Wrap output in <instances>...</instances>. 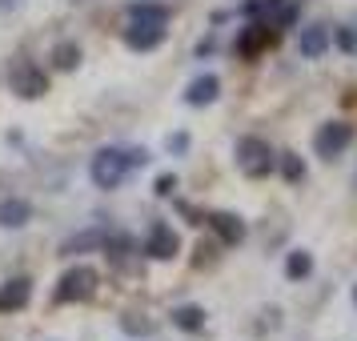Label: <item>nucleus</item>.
Masks as SVG:
<instances>
[{"mask_svg": "<svg viewBox=\"0 0 357 341\" xmlns=\"http://www.w3.org/2000/svg\"><path fill=\"white\" fill-rule=\"evenodd\" d=\"M129 165H132V169H145L149 153H145V149H129Z\"/></svg>", "mask_w": 357, "mask_h": 341, "instance_id": "obj_25", "label": "nucleus"}, {"mask_svg": "<svg viewBox=\"0 0 357 341\" xmlns=\"http://www.w3.org/2000/svg\"><path fill=\"white\" fill-rule=\"evenodd\" d=\"M173 189H177V173H161V177L153 181V193L157 197H169Z\"/></svg>", "mask_w": 357, "mask_h": 341, "instance_id": "obj_23", "label": "nucleus"}, {"mask_svg": "<svg viewBox=\"0 0 357 341\" xmlns=\"http://www.w3.org/2000/svg\"><path fill=\"white\" fill-rule=\"evenodd\" d=\"M233 161H237V169H241L249 181H261V177H269L277 169V153L269 149V141L265 137H241L237 145H233Z\"/></svg>", "mask_w": 357, "mask_h": 341, "instance_id": "obj_1", "label": "nucleus"}, {"mask_svg": "<svg viewBox=\"0 0 357 341\" xmlns=\"http://www.w3.org/2000/svg\"><path fill=\"white\" fill-rule=\"evenodd\" d=\"M354 305H357V285H354Z\"/></svg>", "mask_w": 357, "mask_h": 341, "instance_id": "obj_27", "label": "nucleus"}, {"mask_svg": "<svg viewBox=\"0 0 357 341\" xmlns=\"http://www.w3.org/2000/svg\"><path fill=\"white\" fill-rule=\"evenodd\" d=\"M100 245H105V229H89V233L61 245V253H84V249H100Z\"/></svg>", "mask_w": 357, "mask_h": 341, "instance_id": "obj_20", "label": "nucleus"}, {"mask_svg": "<svg viewBox=\"0 0 357 341\" xmlns=\"http://www.w3.org/2000/svg\"><path fill=\"white\" fill-rule=\"evenodd\" d=\"M205 225L217 233V241H221V245H241L245 233H249V225H245L241 217H237V213H225V209L205 213Z\"/></svg>", "mask_w": 357, "mask_h": 341, "instance_id": "obj_10", "label": "nucleus"}, {"mask_svg": "<svg viewBox=\"0 0 357 341\" xmlns=\"http://www.w3.org/2000/svg\"><path fill=\"white\" fill-rule=\"evenodd\" d=\"M349 145H354V125H349V121H325V125H317V132H313V153H317L321 161L345 157Z\"/></svg>", "mask_w": 357, "mask_h": 341, "instance_id": "obj_4", "label": "nucleus"}, {"mask_svg": "<svg viewBox=\"0 0 357 341\" xmlns=\"http://www.w3.org/2000/svg\"><path fill=\"white\" fill-rule=\"evenodd\" d=\"M277 169H281V177L289 181V185H301V181L309 177V165L301 153H293V149H285V153H277Z\"/></svg>", "mask_w": 357, "mask_h": 341, "instance_id": "obj_14", "label": "nucleus"}, {"mask_svg": "<svg viewBox=\"0 0 357 341\" xmlns=\"http://www.w3.org/2000/svg\"><path fill=\"white\" fill-rule=\"evenodd\" d=\"M169 317H173V325H177L181 333H201L205 329V309L201 305H177Z\"/></svg>", "mask_w": 357, "mask_h": 341, "instance_id": "obj_17", "label": "nucleus"}, {"mask_svg": "<svg viewBox=\"0 0 357 341\" xmlns=\"http://www.w3.org/2000/svg\"><path fill=\"white\" fill-rule=\"evenodd\" d=\"M141 253L149 261H173L181 253V237L173 225H165V221H153L145 233V245H141Z\"/></svg>", "mask_w": 357, "mask_h": 341, "instance_id": "obj_6", "label": "nucleus"}, {"mask_svg": "<svg viewBox=\"0 0 357 341\" xmlns=\"http://www.w3.org/2000/svg\"><path fill=\"white\" fill-rule=\"evenodd\" d=\"M8 89H13L20 100H40L49 93V77H45V68H36L33 61H13V68H8Z\"/></svg>", "mask_w": 357, "mask_h": 341, "instance_id": "obj_5", "label": "nucleus"}, {"mask_svg": "<svg viewBox=\"0 0 357 341\" xmlns=\"http://www.w3.org/2000/svg\"><path fill=\"white\" fill-rule=\"evenodd\" d=\"M33 221V205L24 197H8L0 201V229H24Z\"/></svg>", "mask_w": 357, "mask_h": 341, "instance_id": "obj_13", "label": "nucleus"}, {"mask_svg": "<svg viewBox=\"0 0 357 341\" xmlns=\"http://www.w3.org/2000/svg\"><path fill=\"white\" fill-rule=\"evenodd\" d=\"M77 65H81V45H77V40H65V45H56V49H52V68L73 73Z\"/></svg>", "mask_w": 357, "mask_h": 341, "instance_id": "obj_19", "label": "nucleus"}, {"mask_svg": "<svg viewBox=\"0 0 357 341\" xmlns=\"http://www.w3.org/2000/svg\"><path fill=\"white\" fill-rule=\"evenodd\" d=\"M132 173L129 165V149H97L93 165H89V177L97 189H121V181Z\"/></svg>", "mask_w": 357, "mask_h": 341, "instance_id": "obj_2", "label": "nucleus"}, {"mask_svg": "<svg viewBox=\"0 0 357 341\" xmlns=\"http://www.w3.org/2000/svg\"><path fill=\"white\" fill-rule=\"evenodd\" d=\"M185 149H189V132H173V137H169V153H185Z\"/></svg>", "mask_w": 357, "mask_h": 341, "instance_id": "obj_24", "label": "nucleus"}, {"mask_svg": "<svg viewBox=\"0 0 357 341\" xmlns=\"http://www.w3.org/2000/svg\"><path fill=\"white\" fill-rule=\"evenodd\" d=\"M329 49H333V29L321 24V20H313V24H305V29L297 33V52H301V61H321Z\"/></svg>", "mask_w": 357, "mask_h": 341, "instance_id": "obj_8", "label": "nucleus"}, {"mask_svg": "<svg viewBox=\"0 0 357 341\" xmlns=\"http://www.w3.org/2000/svg\"><path fill=\"white\" fill-rule=\"evenodd\" d=\"M277 36L281 33L269 29L265 20H249V24L241 29V36H237V56H241V61H257L269 45H277Z\"/></svg>", "mask_w": 357, "mask_h": 341, "instance_id": "obj_7", "label": "nucleus"}, {"mask_svg": "<svg viewBox=\"0 0 357 341\" xmlns=\"http://www.w3.org/2000/svg\"><path fill=\"white\" fill-rule=\"evenodd\" d=\"M129 20H141V24H169V8L157 4V0H132Z\"/></svg>", "mask_w": 357, "mask_h": 341, "instance_id": "obj_15", "label": "nucleus"}, {"mask_svg": "<svg viewBox=\"0 0 357 341\" xmlns=\"http://www.w3.org/2000/svg\"><path fill=\"white\" fill-rule=\"evenodd\" d=\"M29 297H33V281H29V277L4 281V285H0V313H17V309H24Z\"/></svg>", "mask_w": 357, "mask_h": 341, "instance_id": "obj_12", "label": "nucleus"}, {"mask_svg": "<svg viewBox=\"0 0 357 341\" xmlns=\"http://www.w3.org/2000/svg\"><path fill=\"white\" fill-rule=\"evenodd\" d=\"M13 4H17V0H0V13H8V8H13Z\"/></svg>", "mask_w": 357, "mask_h": 341, "instance_id": "obj_26", "label": "nucleus"}, {"mask_svg": "<svg viewBox=\"0 0 357 341\" xmlns=\"http://www.w3.org/2000/svg\"><path fill=\"white\" fill-rule=\"evenodd\" d=\"M333 45H337L341 52H357V24H341V29H333Z\"/></svg>", "mask_w": 357, "mask_h": 341, "instance_id": "obj_22", "label": "nucleus"}, {"mask_svg": "<svg viewBox=\"0 0 357 341\" xmlns=\"http://www.w3.org/2000/svg\"><path fill=\"white\" fill-rule=\"evenodd\" d=\"M121 329L132 333V338H149V333H153V321H145L141 313H125V317H121Z\"/></svg>", "mask_w": 357, "mask_h": 341, "instance_id": "obj_21", "label": "nucleus"}, {"mask_svg": "<svg viewBox=\"0 0 357 341\" xmlns=\"http://www.w3.org/2000/svg\"><path fill=\"white\" fill-rule=\"evenodd\" d=\"M217 97H221V77H217V73H201V77H193L189 89H185V105H189V109H205V105H213Z\"/></svg>", "mask_w": 357, "mask_h": 341, "instance_id": "obj_11", "label": "nucleus"}, {"mask_svg": "<svg viewBox=\"0 0 357 341\" xmlns=\"http://www.w3.org/2000/svg\"><path fill=\"white\" fill-rule=\"evenodd\" d=\"M285 277L289 281H309L313 277V253L309 249H289L285 253Z\"/></svg>", "mask_w": 357, "mask_h": 341, "instance_id": "obj_16", "label": "nucleus"}, {"mask_svg": "<svg viewBox=\"0 0 357 341\" xmlns=\"http://www.w3.org/2000/svg\"><path fill=\"white\" fill-rule=\"evenodd\" d=\"M165 36H169V24H141V20H129V29H125V45L132 52H153L165 45Z\"/></svg>", "mask_w": 357, "mask_h": 341, "instance_id": "obj_9", "label": "nucleus"}, {"mask_svg": "<svg viewBox=\"0 0 357 341\" xmlns=\"http://www.w3.org/2000/svg\"><path fill=\"white\" fill-rule=\"evenodd\" d=\"M97 285H100V273L93 269V265H73V269H65V273H61L56 289H52V301H56V305L89 301V297L97 293Z\"/></svg>", "mask_w": 357, "mask_h": 341, "instance_id": "obj_3", "label": "nucleus"}, {"mask_svg": "<svg viewBox=\"0 0 357 341\" xmlns=\"http://www.w3.org/2000/svg\"><path fill=\"white\" fill-rule=\"evenodd\" d=\"M100 249H105V253H109L113 261H125L132 249H137V241H132V233H125V229H109Z\"/></svg>", "mask_w": 357, "mask_h": 341, "instance_id": "obj_18", "label": "nucleus"}]
</instances>
